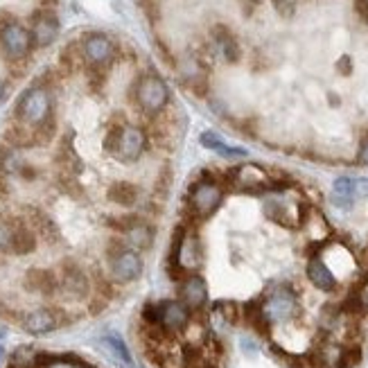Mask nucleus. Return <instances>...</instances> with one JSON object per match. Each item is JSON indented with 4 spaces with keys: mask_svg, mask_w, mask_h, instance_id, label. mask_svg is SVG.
<instances>
[{
    "mask_svg": "<svg viewBox=\"0 0 368 368\" xmlns=\"http://www.w3.org/2000/svg\"><path fill=\"white\" fill-rule=\"evenodd\" d=\"M3 337H5V328L0 325V339H3Z\"/></svg>",
    "mask_w": 368,
    "mask_h": 368,
    "instance_id": "51",
    "label": "nucleus"
},
{
    "mask_svg": "<svg viewBox=\"0 0 368 368\" xmlns=\"http://www.w3.org/2000/svg\"><path fill=\"white\" fill-rule=\"evenodd\" d=\"M82 368H89V366H82Z\"/></svg>",
    "mask_w": 368,
    "mask_h": 368,
    "instance_id": "53",
    "label": "nucleus"
},
{
    "mask_svg": "<svg viewBox=\"0 0 368 368\" xmlns=\"http://www.w3.org/2000/svg\"><path fill=\"white\" fill-rule=\"evenodd\" d=\"M355 10L359 14V19L368 23V0H355Z\"/></svg>",
    "mask_w": 368,
    "mask_h": 368,
    "instance_id": "44",
    "label": "nucleus"
},
{
    "mask_svg": "<svg viewBox=\"0 0 368 368\" xmlns=\"http://www.w3.org/2000/svg\"><path fill=\"white\" fill-rule=\"evenodd\" d=\"M5 89H7V86H5V82H3V80H0V100H3V98H5Z\"/></svg>",
    "mask_w": 368,
    "mask_h": 368,
    "instance_id": "49",
    "label": "nucleus"
},
{
    "mask_svg": "<svg viewBox=\"0 0 368 368\" xmlns=\"http://www.w3.org/2000/svg\"><path fill=\"white\" fill-rule=\"evenodd\" d=\"M242 350H244V353L253 355V353H258V346H255L251 339H242Z\"/></svg>",
    "mask_w": 368,
    "mask_h": 368,
    "instance_id": "46",
    "label": "nucleus"
},
{
    "mask_svg": "<svg viewBox=\"0 0 368 368\" xmlns=\"http://www.w3.org/2000/svg\"><path fill=\"white\" fill-rule=\"evenodd\" d=\"M332 203H337L339 208H350L353 206V196H355V178H348V176H339L335 178V183H332Z\"/></svg>",
    "mask_w": 368,
    "mask_h": 368,
    "instance_id": "27",
    "label": "nucleus"
},
{
    "mask_svg": "<svg viewBox=\"0 0 368 368\" xmlns=\"http://www.w3.org/2000/svg\"><path fill=\"white\" fill-rule=\"evenodd\" d=\"M109 269H111V278L120 282V285L134 282L142 273V258L138 251L118 244L109 251Z\"/></svg>",
    "mask_w": 368,
    "mask_h": 368,
    "instance_id": "8",
    "label": "nucleus"
},
{
    "mask_svg": "<svg viewBox=\"0 0 368 368\" xmlns=\"http://www.w3.org/2000/svg\"><path fill=\"white\" fill-rule=\"evenodd\" d=\"M359 362H362V348H359V346H348V348H344V355H341L339 368H355Z\"/></svg>",
    "mask_w": 368,
    "mask_h": 368,
    "instance_id": "37",
    "label": "nucleus"
},
{
    "mask_svg": "<svg viewBox=\"0 0 368 368\" xmlns=\"http://www.w3.org/2000/svg\"><path fill=\"white\" fill-rule=\"evenodd\" d=\"M62 323H64V316L55 307H39V310H32L23 316V330L34 337L55 332Z\"/></svg>",
    "mask_w": 368,
    "mask_h": 368,
    "instance_id": "16",
    "label": "nucleus"
},
{
    "mask_svg": "<svg viewBox=\"0 0 368 368\" xmlns=\"http://www.w3.org/2000/svg\"><path fill=\"white\" fill-rule=\"evenodd\" d=\"M59 64L66 68V73H75L77 68L84 66V55H82V46L71 44L62 55H59Z\"/></svg>",
    "mask_w": 368,
    "mask_h": 368,
    "instance_id": "29",
    "label": "nucleus"
},
{
    "mask_svg": "<svg viewBox=\"0 0 368 368\" xmlns=\"http://www.w3.org/2000/svg\"><path fill=\"white\" fill-rule=\"evenodd\" d=\"M355 296L359 298V303H362V307H364V312L368 310V280L364 282V285L362 287H359L357 289V292H355Z\"/></svg>",
    "mask_w": 368,
    "mask_h": 368,
    "instance_id": "43",
    "label": "nucleus"
},
{
    "mask_svg": "<svg viewBox=\"0 0 368 368\" xmlns=\"http://www.w3.org/2000/svg\"><path fill=\"white\" fill-rule=\"evenodd\" d=\"M246 151L244 147H230V145H224V147L219 149V156H224V158H237V156H246Z\"/></svg>",
    "mask_w": 368,
    "mask_h": 368,
    "instance_id": "39",
    "label": "nucleus"
},
{
    "mask_svg": "<svg viewBox=\"0 0 368 368\" xmlns=\"http://www.w3.org/2000/svg\"><path fill=\"white\" fill-rule=\"evenodd\" d=\"M357 163H362V165H368V134L362 138V145H359V151H357Z\"/></svg>",
    "mask_w": 368,
    "mask_h": 368,
    "instance_id": "41",
    "label": "nucleus"
},
{
    "mask_svg": "<svg viewBox=\"0 0 368 368\" xmlns=\"http://www.w3.org/2000/svg\"><path fill=\"white\" fill-rule=\"evenodd\" d=\"M203 260L201 239L194 233H190L185 226H176L172 233V253H169V264L176 267V271L192 273Z\"/></svg>",
    "mask_w": 368,
    "mask_h": 368,
    "instance_id": "4",
    "label": "nucleus"
},
{
    "mask_svg": "<svg viewBox=\"0 0 368 368\" xmlns=\"http://www.w3.org/2000/svg\"><path fill=\"white\" fill-rule=\"evenodd\" d=\"M190 325V310L181 301H160L158 303V328H163L169 337L185 332Z\"/></svg>",
    "mask_w": 368,
    "mask_h": 368,
    "instance_id": "13",
    "label": "nucleus"
},
{
    "mask_svg": "<svg viewBox=\"0 0 368 368\" xmlns=\"http://www.w3.org/2000/svg\"><path fill=\"white\" fill-rule=\"evenodd\" d=\"M39 235L34 233V228L25 219L14 217V233H12V249L10 253L14 255H28L37 251Z\"/></svg>",
    "mask_w": 368,
    "mask_h": 368,
    "instance_id": "20",
    "label": "nucleus"
},
{
    "mask_svg": "<svg viewBox=\"0 0 368 368\" xmlns=\"http://www.w3.org/2000/svg\"><path fill=\"white\" fill-rule=\"evenodd\" d=\"M129 95L134 104L149 118L160 116L169 104V89L156 73H142L140 77H136Z\"/></svg>",
    "mask_w": 368,
    "mask_h": 368,
    "instance_id": "1",
    "label": "nucleus"
},
{
    "mask_svg": "<svg viewBox=\"0 0 368 368\" xmlns=\"http://www.w3.org/2000/svg\"><path fill=\"white\" fill-rule=\"evenodd\" d=\"M145 147H147V134H145L142 127L136 125H125L122 127V136H120L118 149L113 156L122 163H136L140 156Z\"/></svg>",
    "mask_w": 368,
    "mask_h": 368,
    "instance_id": "14",
    "label": "nucleus"
},
{
    "mask_svg": "<svg viewBox=\"0 0 368 368\" xmlns=\"http://www.w3.org/2000/svg\"><path fill=\"white\" fill-rule=\"evenodd\" d=\"M221 201H224V187L208 174H203L201 178L190 185L187 190V210L194 219H208L219 210Z\"/></svg>",
    "mask_w": 368,
    "mask_h": 368,
    "instance_id": "2",
    "label": "nucleus"
},
{
    "mask_svg": "<svg viewBox=\"0 0 368 368\" xmlns=\"http://www.w3.org/2000/svg\"><path fill=\"white\" fill-rule=\"evenodd\" d=\"M41 5H46V10H50V7L57 5V0H41Z\"/></svg>",
    "mask_w": 368,
    "mask_h": 368,
    "instance_id": "48",
    "label": "nucleus"
},
{
    "mask_svg": "<svg viewBox=\"0 0 368 368\" xmlns=\"http://www.w3.org/2000/svg\"><path fill=\"white\" fill-rule=\"evenodd\" d=\"M251 3H253V5H258V3H262V0H251Z\"/></svg>",
    "mask_w": 368,
    "mask_h": 368,
    "instance_id": "52",
    "label": "nucleus"
},
{
    "mask_svg": "<svg viewBox=\"0 0 368 368\" xmlns=\"http://www.w3.org/2000/svg\"><path fill=\"white\" fill-rule=\"evenodd\" d=\"M25 285H28L30 292H37V294H44L50 296L57 292L59 287V280L53 271L48 269H30L28 276H25Z\"/></svg>",
    "mask_w": 368,
    "mask_h": 368,
    "instance_id": "22",
    "label": "nucleus"
},
{
    "mask_svg": "<svg viewBox=\"0 0 368 368\" xmlns=\"http://www.w3.org/2000/svg\"><path fill=\"white\" fill-rule=\"evenodd\" d=\"M305 273H307V280H310L316 289H321V292H335L339 285L335 271H332L319 255H314V258L307 262Z\"/></svg>",
    "mask_w": 368,
    "mask_h": 368,
    "instance_id": "19",
    "label": "nucleus"
},
{
    "mask_svg": "<svg viewBox=\"0 0 368 368\" xmlns=\"http://www.w3.org/2000/svg\"><path fill=\"white\" fill-rule=\"evenodd\" d=\"M0 46H3V53L12 64L25 62V57H28L30 50L34 48L30 30L25 28V25H21L19 21L10 23L0 32Z\"/></svg>",
    "mask_w": 368,
    "mask_h": 368,
    "instance_id": "9",
    "label": "nucleus"
},
{
    "mask_svg": "<svg viewBox=\"0 0 368 368\" xmlns=\"http://www.w3.org/2000/svg\"><path fill=\"white\" fill-rule=\"evenodd\" d=\"M82 55L84 62L91 68H107L109 64H113L116 59V44L111 41L107 34L102 32H89L86 37L82 39Z\"/></svg>",
    "mask_w": 368,
    "mask_h": 368,
    "instance_id": "10",
    "label": "nucleus"
},
{
    "mask_svg": "<svg viewBox=\"0 0 368 368\" xmlns=\"http://www.w3.org/2000/svg\"><path fill=\"white\" fill-rule=\"evenodd\" d=\"M37 359H39V355H34L32 348L23 346V348H19V350H16V353L12 355L10 368H32L34 364H37Z\"/></svg>",
    "mask_w": 368,
    "mask_h": 368,
    "instance_id": "33",
    "label": "nucleus"
},
{
    "mask_svg": "<svg viewBox=\"0 0 368 368\" xmlns=\"http://www.w3.org/2000/svg\"><path fill=\"white\" fill-rule=\"evenodd\" d=\"M307 208L310 206H305L301 199H289V194L285 190L271 192L269 199L264 201V215L285 228L301 226Z\"/></svg>",
    "mask_w": 368,
    "mask_h": 368,
    "instance_id": "6",
    "label": "nucleus"
},
{
    "mask_svg": "<svg viewBox=\"0 0 368 368\" xmlns=\"http://www.w3.org/2000/svg\"><path fill=\"white\" fill-rule=\"evenodd\" d=\"M34 131V142L37 145H48L50 140L55 138V134H57V120H55V113L46 118L44 122H41L37 129H32Z\"/></svg>",
    "mask_w": 368,
    "mask_h": 368,
    "instance_id": "31",
    "label": "nucleus"
},
{
    "mask_svg": "<svg viewBox=\"0 0 368 368\" xmlns=\"http://www.w3.org/2000/svg\"><path fill=\"white\" fill-rule=\"evenodd\" d=\"M3 359H5V348L0 346V364H3Z\"/></svg>",
    "mask_w": 368,
    "mask_h": 368,
    "instance_id": "50",
    "label": "nucleus"
},
{
    "mask_svg": "<svg viewBox=\"0 0 368 368\" xmlns=\"http://www.w3.org/2000/svg\"><path fill=\"white\" fill-rule=\"evenodd\" d=\"M107 196H109L111 203H116V206H120V208H134L136 203H138L140 187L129 183V181H116L109 187Z\"/></svg>",
    "mask_w": 368,
    "mask_h": 368,
    "instance_id": "23",
    "label": "nucleus"
},
{
    "mask_svg": "<svg viewBox=\"0 0 368 368\" xmlns=\"http://www.w3.org/2000/svg\"><path fill=\"white\" fill-rule=\"evenodd\" d=\"M178 301L190 312L203 310L208 303V285L199 273H185L178 285Z\"/></svg>",
    "mask_w": 368,
    "mask_h": 368,
    "instance_id": "15",
    "label": "nucleus"
},
{
    "mask_svg": "<svg viewBox=\"0 0 368 368\" xmlns=\"http://www.w3.org/2000/svg\"><path fill=\"white\" fill-rule=\"evenodd\" d=\"M44 368H77L73 362H66V359H48V362H44Z\"/></svg>",
    "mask_w": 368,
    "mask_h": 368,
    "instance_id": "42",
    "label": "nucleus"
},
{
    "mask_svg": "<svg viewBox=\"0 0 368 368\" xmlns=\"http://www.w3.org/2000/svg\"><path fill=\"white\" fill-rule=\"evenodd\" d=\"M75 134L68 131L62 142H59V149H57V165L62 169V174H68V176H80L84 172V160L80 158V154L75 149Z\"/></svg>",
    "mask_w": 368,
    "mask_h": 368,
    "instance_id": "18",
    "label": "nucleus"
},
{
    "mask_svg": "<svg viewBox=\"0 0 368 368\" xmlns=\"http://www.w3.org/2000/svg\"><path fill=\"white\" fill-rule=\"evenodd\" d=\"M337 73L339 75H350L353 73V59H350L348 55H344V57H339V62H337Z\"/></svg>",
    "mask_w": 368,
    "mask_h": 368,
    "instance_id": "40",
    "label": "nucleus"
},
{
    "mask_svg": "<svg viewBox=\"0 0 368 368\" xmlns=\"http://www.w3.org/2000/svg\"><path fill=\"white\" fill-rule=\"evenodd\" d=\"M14 233V217H7L0 212V253H10Z\"/></svg>",
    "mask_w": 368,
    "mask_h": 368,
    "instance_id": "32",
    "label": "nucleus"
},
{
    "mask_svg": "<svg viewBox=\"0 0 368 368\" xmlns=\"http://www.w3.org/2000/svg\"><path fill=\"white\" fill-rule=\"evenodd\" d=\"M5 142L10 145L12 149L30 147V145H37V142H34V131L30 129V127L21 125V122H14L12 127H7V131H5Z\"/></svg>",
    "mask_w": 368,
    "mask_h": 368,
    "instance_id": "28",
    "label": "nucleus"
},
{
    "mask_svg": "<svg viewBox=\"0 0 368 368\" xmlns=\"http://www.w3.org/2000/svg\"><path fill=\"white\" fill-rule=\"evenodd\" d=\"M212 312L219 314L221 319H224L228 325L237 323V319H239V307H237L233 301H219V303H215V307H212Z\"/></svg>",
    "mask_w": 368,
    "mask_h": 368,
    "instance_id": "34",
    "label": "nucleus"
},
{
    "mask_svg": "<svg viewBox=\"0 0 368 368\" xmlns=\"http://www.w3.org/2000/svg\"><path fill=\"white\" fill-rule=\"evenodd\" d=\"M341 355H344V346L335 344V341H323L312 353L310 362L312 366H319V368H339Z\"/></svg>",
    "mask_w": 368,
    "mask_h": 368,
    "instance_id": "24",
    "label": "nucleus"
},
{
    "mask_svg": "<svg viewBox=\"0 0 368 368\" xmlns=\"http://www.w3.org/2000/svg\"><path fill=\"white\" fill-rule=\"evenodd\" d=\"M226 183L239 192H271V176L264 172L260 165H253V163H244V165H237L226 172Z\"/></svg>",
    "mask_w": 368,
    "mask_h": 368,
    "instance_id": "7",
    "label": "nucleus"
},
{
    "mask_svg": "<svg viewBox=\"0 0 368 368\" xmlns=\"http://www.w3.org/2000/svg\"><path fill=\"white\" fill-rule=\"evenodd\" d=\"M260 312L269 325H278L294 321L301 312V305H298V296L289 287H276L264 296V301H260Z\"/></svg>",
    "mask_w": 368,
    "mask_h": 368,
    "instance_id": "5",
    "label": "nucleus"
},
{
    "mask_svg": "<svg viewBox=\"0 0 368 368\" xmlns=\"http://www.w3.org/2000/svg\"><path fill=\"white\" fill-rule=\"evenodd\" d=\"M50 116H53V98L46 86L37 84V86L23 91V95L16 102V122L37 129Z\"/></svg>",
    "mask_w": 368,
    "mask_h": 368,
    "instance_id": "3",
    "label": "nucleus"
},
{
    "mask_svg": "<svg viewBox=\"0 0 368 368\" xmlns=\"http://www.w3.org/2000/svg\"><path fill=\"white\" fill-rule=\"evenodd\" d=\"M102 344H104V348L109 350V353L118 359V364H122L125 368H134V357L129 353V348H127V344L118 335L109 332V335L102 337Z\"/></svg>",
    "mask_w": 368,
    "mask_h": 368,
    "instance_id": "26",
    "label": "nucleus"
},
{
    "mask_svg": "<svg viewBox=\"0 0 368 368\" xmlns=\"http://www.w3.org/2000/svg\"><path fill=\"white\" fill-rule=\"evenodd\" d=\"M30 34H32V46L34 48H48L53 46L59 37V19L53 10H39L32 14L30 23Z\"/></svg>",
    "mask_w": 368,
    "mask_h": 368,
    "instance_id": "12",
    "label": "nucleus"
},
{
    "mask_svg": "<svg viewBox=\"0 0 368 368\" xmlns=\"http://www.w3.org/2000/svg\"><path fill=\"white\" fill-rule=\"evenodd\" d=\"M16 19H14V16L10 14V12H0V32H3L5 28H7V25H10V23H14Z\"/></svg>",
    "mask_w": 368,
    "mask_h": 368,
    "instance_id": "45",
    "label": "nucleus"
},
{
    "mask_svg": "<svg viewBox=\"0 0 368 368\" xmlns=\"http://www.w3.org/2000/svg\"><path fill=\"white\" fill-rule=\"evenodd\" d=\"M28 224L34 228V233L41 235L44 239H48V242H57V239H59V228H57V224L46 215L44 210L30 208V212H28Z\"/></svg>",
    "mask_w": 368,
    "mask_h": 368,
    "instance_id": "25",
    "label": "nucleus"
},
{
    "mask_svg": "<svg viewBox=\"0 0 368 368\" xmlns=\"http://www.w3.org/2000/svg\"><path fill=\"white\" fill-rule=\"evenodd\" d=\"M59 287H62L71 298H77V301L91 294V280L86 273H84V269L77 267L75 262H64Z\"/></svg>",
    "mask_w": 368,
    "mask_h": 368,
    "instance_id": "17",
    "label": "nucleus"
},
{
    "mask_svg": "<svg viewBox=\"0 0 368 368\" xmlns=\"http://www.w3.org/2000/svg\"><path fill=\"white\" fill-rule=\"evenodd\" d=\"M210 39H212V44L217 46L221 57H224L228 64H237L239 62V57H242V50H239L237 39L233 37V32H230L226 25H221V23L212 25Z\"/></svg>",
    "mask_w": 368,
    "mask_h": 368,
    "instance_id": "21",
    "label": "nucleus"
},
{
    "mask_svg": "<svg viewBox=\"0 0 368 368\" xmlns=\"http://www.w3.org/2000/svg\"><path fill=\"white\" fill-rule=\"evenodd\" d=\"M199 142H201V147H206V149H210V151H217L219 154V149L224 147V138L217 134V131H203L201 136H199Z\"/></svg>",
    "mask_w": 368,
    "mask_h": 368,
    "instance_id": "36",
    "label": "nucleus"
},
{
    "mask_svg": "<svg viewBox=\"0 0 368 368\" xmlns=\"http://www.w3.org/2000/svg\"><path fill=\"white\" fill-rule=\"evenodd\" d=\"M296 3L298 0H273V7H276V12L280 14V16H292L294 12H296Z\"/></svg>",
    "mask_w": 368,
    "mask_h": 368,
    "instance_id": "38",
    "label": "nucleus"
},
{
    "mask_svg": "<svg viewBox=\"0 0 368 368\" xmlns=\"http://www.w3.org/2000/svg\"><path fill=\"white\" fill-rule=\"evenodd\" d=\"M355 192H366L368 194V178H359V181H355Z\"/></svg>",
    "mask_w": 368,
    "mask_h": 368,
    "instance_id": "47",
    "label": "nucleus"
},
{
    "mask_svg": "<svg viewBox=\"0 0 368 368\" xmlns=\"http://www.w3.org/2000/svg\"><path fill=\"white\" fill-rule=\"evenodd\" d=\"M21 158L16 156V151L7 145V147H0V174L10 176V174H19L21 169Z\"/></svg>",
    "mask_w": 368,
    "mask_h": 368,
    "instance_id": "30",
    "label": "nucleus"
},
{
    "mask_svg": "<svg viewBox=\"0 0 368 368\" xmlns=\"http://www.w3.org/2000/svg\"><path fill=\"white\" fill-rule=\"evenodd\" d=\"M122 127H125V122H113V125L109 127V131L104 136V151L116 154L118 142H120V136H122Z\"/></svg>",
    "mask_w": 368,
    "mask_h": 368,
    "instance_id": "35",
    "label": "nucleus"
},
{
    "mask_svg": "<svg viewBox=\"0 0 368 368\" xmlns=\"http://www.w3.org/2000/svg\"><path fill=\"white\" fill-rule=\"evenodd\" d=\"M118 230H122L125 244L134 251H147L154 244V228L140 217H122L118 221Z\"/></svg>",
    "mask_w": 368,
    "mask_h": 368,
    "instance_id": "11",
    "label": "nucleus"
}]
</instances>
